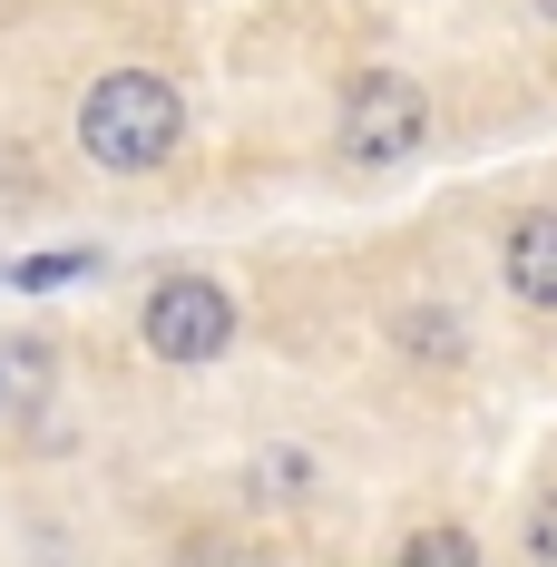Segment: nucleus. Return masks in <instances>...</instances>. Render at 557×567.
Returning <instances> with one entry per match:
<instances>
[{"label":"nucleus","instance_id":"obj_8","mask_svg":"<svg viewBox=\"0 0 557 567\" xmlns=\"http://www.w3.org/2000/svg\"><path fill=\"white\" fill-rule=\"evenodd\" d=\"M303 470H313L303 451H275V460H255V499H265V489H275V499H293V489H303Z\"/></svg>","mask_w":557,"mask_h":567},{"label":"nucleus","instance_id":"obj_4","mask_svg":"<svg viewBox=\"0 0 557 567\" xmlns=\"http://www.w3.org/2000/svg\"><path fill=\"white\" fill-rule=\"evenodd\" d=\"M508 293L538 303V313H557V216H548V206L508 226Z\"/></svg>","mask_w":557,"mask_h":567},{"label":"nucleus","instance_id":"obj_5","mask_svg":"<svg viewBox=\"0 0 557 567\" xmlns=\"http://www.w3.org/2000/svg\"><path fill=\"white\" fill-rule=\"evenodd\" d=\"M401 567H479V538L470 528H411L401 538Z\"/></svg>","mask_w":557,"mask_h":567},{"label":"nucleus","instance_id":"obj_6","mask_svg":"<svg viewBox=\"0 0 557 567\" xmlns=\"http://www.w3.org/2000/svg\"><path fill=\"white\" fill-rule=\"evenodd\" d=\"M401 342L431 352V362H460V323H450L441 303H411V313H401Z\"/></svg>","mask_w":557,"mask_h":567},{"label":"nucleus","instance_id":"obj_1","mask_svg":"<svg viewBox=\"0 0 557 567\" xmlns=\"http://www.w3.org/2000/svg\"><path fill=\"white\" fill-rule=\"evenodd\" d=\"M176 137H186V99H176L157 69H109V79L79 99V147H89L109 176L167 167Z\"/></svg>","mask_w":557,"mask_h":567},{"label":"nucleus","instance_id":"obj_2","mask_svg":"<svg viewBox=\"0 0 557 567\" xmlns=\"http://www.w3.org/2000/svg\"><path fill=\"white\" fill-rule=\"evenodd\" d=\"M421 89L401 79V69H372V79H352L342 89V157L352 167H401V157H421Z\"/></svg>","mask_w":557,"mask_h":567},{"label":"nucleus","instance_id":"obj_9","mask_svg":"<svg viewBox=\"0 0 557 567\" xmlns=\"http://www.w3.org/2000/svg\"><path fill=\"white\" fill-rule=\"evenodd\" d=\"M528 567H557V489L528 509Z\"/></svg>","mask_w":557,"mask_h":567},{"label":"nucleus","instance_id":"obj_3","mask_svg":"<svg viewBox=\"0 0 557 567\" xmlns=\"http://www.w3.org/2000/svg\"><path fill=\"white\" fill-rule=\"evenodd\" d=\"M235 342V293L206 275H167L147 293V352L157 362H216Z\"/></svg>","mask_w":557,"mask_h":567},{"label":"nucleus","instance_id":"obj_11","mask_svg":"<svg viewBox=\"0 0 557 567\" xmlns=\"http://www.w3.org/2000/svg\"><path fill=\"white\" fill-rule=\"evenodd\" d=\"M538 10H548V20H557V0H538Z\"/></svg>","mask_w":557,"mask_h":567},{"label":"nucleus","instance_id":"obj_10","mask_svg":"<svg viewBox=\"0 0 557 567\" xmlns=\"http://www.w3.org/2000/svg\"><path fill=\"white\" fill-rule=\"evenodd\" d=\"M196 567H235V558H216V548H196Z\"/></svg>","mask_w":557,"mask_h":567},{"label":"nucleus","instance_id":"obj_7","mask_svg":"<svg viewBox=\"0 0 557 567\" xmlns=\"http://www.w3.org/2000/svg\"><path fill=\"white\" fill-rule=\"evenodd\" d=\"M79 275H99V255H30V265H10L20 293H50V284H79Z\"/></svg>","mask_w":557,"mask_h":567}]
</instances>
